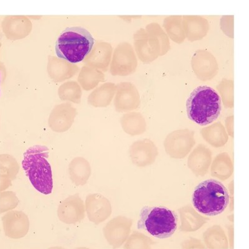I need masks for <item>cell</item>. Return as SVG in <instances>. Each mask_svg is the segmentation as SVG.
I'll use <instances>...</instances> for the list:
<instances>
[{
	"label": "cell",
	"instance_id": "9",
	"mask_svg": "<svg viewBox=\"0 0 249 249\" xmlns=\"http://www.w3.org/2000/svg\"><path fill=\"white\" fill-rule=\"evenodd\" d=\"M86 208L84 201L77 195L70 196L59 204L57 216L60 221L67 224L81 222L85 217Z\"/></svg>",
	"mask_w": 249,
	"mask_h": 249
},
{
	"label": "cell",
	"instance_id": "11",
	"mask_svg": "<svg viewBox=\"0 0 249 249\" xmlns=\"http://www.w3.org/2000/svg\"><path fill=\"white\" fill-rule=\"evenodd\" d=\"M86 211L89 219L98 224L105 221L110 213V204L99 194H90L86 197Z\"/></svg>",
	"mask_w": 249,
	"mask_h": 249
},
{
	"label": "cell",
	"instance_id": "6",
	"mask_svg": "<svg viewBox=\"0 0 249 249\" xmlns=\"http://www.w3.org/2000/svg\"><path fill=\"white\" fill-rule=\"evenodd\" d=\"M134 46L139 59L144 64H150L160 56L161 46L157 37L144 28L134 35Z\"/></svg>",
	"mask_w": 249,
	"mask_h": 249
},
{
	"label": "cell",
	"instance_id": "21",
	"mask_svg": "<svg viewBox=\"0 0 249 249\" xmlns=\"http://www.w3.org/2000/svg\"><path fill=\"white\" fill-rule=\"evenodd\" d=\"M0 82H1V72H0ZM0 95H1V92H0Z\"/></svg>",
	"mask_w": 249,
	"mask_h": 249
},
{
	"label": "cell",
	"instance_id": "19",
	"mask_svg": "<svg viewBox=\"0 0 249 249\" xmlns=\"http://www.w3.org/2000/svg\"><path fill=\"white\" fill-rule=\"evenodd\" d=\"M19 200L14 192L10 191H2L0 194V213L12 211L17 208Z\"/></svg>",
	"mask_w": 249,
	"mask_h": 249
},
{
	"label": "cell",
	"instance_id": "7",
	"mask_svg": "<svg viewBox=\"0 0 249 249\" xmlns=\"http://www.w3.org/2000/svg\"><path fill=\"white\" fill-rule=\"evenodd\" d=\"M193 72L203 82L211 81L219 72V65L214 55L207 50H198L191 58Z\"/></svg>",
	"mask_w": 249,
	"mask_h": 249
},
{
	"label": "cell",
	"instance_id": "10",
	"mask_svg": "<svg viewBox=\"0 0 249 249\" xmlns=\"http://www.w3.org/2000/svg\"><path fill=\"white\" fill-rule=\"evenodd\" d=\"M182 24L186 38L190 42L203 39L208 35L210 28L208 20L201 16H183Z\"/></svg>",
	"mask_w": 249,
	"mask_h": 249
},
{
	"label": "cell",
	"instance_id": "13",
	"mask_svg": "<svg viewBox=\"0 0 249 249\" xmlns=\"http://www.w3.org/2000/svg\"><path fill=\"white\" fill-rule=\"evenodd\" d=\"M117 98V106L122 111L135 110L141 103L140 95L136 87L131 83L122 84Z\"/></svg>",
	"mask_w": 249,
	"mask_h": 249
},
{
	"label": "cell",
	"instance_id": "16",
	"mask_svg": "<svg viewBox=\"0 0 249 249\" xmlns=\"http://www.w3.org/2000/svg\"><path fill=\"white\" fill-rule=\"evenodd\" d=\"M183 16L173 15L166 17L163 20V27L169 38L178 44L183 43L186 39L183 24Z\"/></svg>",
	"mask_w": 249,
	"mask_h": 249
},
{
	"label": "cell",
	"instance_id": "2",
	"mask_svg": "<svg viewBox=\"0 0 249 249\" xmlns=\"http://www.w3.org/2000/svg\"><path fill=\"white\" fill-rule=\"evenodd\" d=\"M95 40L82 26H71L62 31L55 42V51L60 59L75 64L83 61L90 53Z\"/></svg>",
	"mask_w": 249,
	"mask_h": 249
},
{
	"label": "cell",
	"instance_id": "1",
	"mask_svg": "<svg viewBox=\"0 0 249 249\" xmlns=\"http://www.w3.org/2000/svg\"><path fill=\"white\" fill-rule=\"evenodd\" d=\"M221 110V97L210 86L197 87L187 99V115L191 121L199 125H206L217 120Z\"/></svg>",
	"mask_w": 249,
	"mask_h": 249
},
{
	"label": "cell",
	"instance_id": "17",
	"mask_svg": "<svg viewBox=\"0 0 249 249\" xmlns=\"http://www.w3.org/2000/svg\"><path fill=\"white\" fill-rule=\"evenodd\" d=\"M145 30L148 33L154 35L159 40L160 46H161V53L160 56H163L170 50L171 46L170 38L163 29L157 23H151L146 26Z\"/></svg>",
	"mask_w": 249,
	"mask_h": 249
},
{
	"label": "cell",
	"instance_id": "8",
	"mask_svg": "<svg viewBox=\"0 0 249 249\" xmlns=\"http://www.w3.org/2000/svg\"><path fill=\"white\" fill-rule=\"evenodd\" d=\"M4 232L11 239H19L25 237L30 230L28 215L20 211H11L2 217Z\"/></svg>",
	"mask_w": 249,
	"mask_h": 249
},
{
	"label": "cell",
	"instance_id": "4",
	"mask_svg": "<svg viewBox=\"0 0 249 249\" xmlns=\"http://www.w3.org/2000/svg\"><path fill=\"white\" fill-rule=\"evenodd\" d=\"M230 196L225 186L215 179H208L196 187L192 202L196 210L208 216H215L226 210Z\"/></svg>",
	"mask_w": 249,
	"mask_h": 249
},
{
	"label": "cell",
	"instance_id": "5",
	"mask_svg": "<svg viewBox=\"0 0 249 249\" xmlns=\"http://www.w3.org/2000/svg\"><path fill=\"white\" fill-rule=\"evenodd\" d=\"M177 213L166 207L144 206L140 214L138 229L158 239H166L177 230Z\"/></svg>",
	"mask_w": 249,
	"mask_h": 249
},
{
	"label": "cell",
	"instance_id": "18",
	"mask_svg": "<svg viewBox=\"0 0 249 249\" xmlns=\"http://www.w3.org/2000/svg\"><path fill=\"white\" fill-rule=\"evenodd\" d=\"M217 90L221 95V99L226 108L233 107V81L223 79L217 84Z\"/></svg>",
	"mask_w": 249,
	"mask_h": 249
},
{
	"label": "cell",
	"instance_id": "12",
	"mask_svg": "<svg viewBox=\"0 0 249 249\" xmlns=\"http://www.w3.org/2000/svg\"><path fill=\"white\" fill-rule=\"evenodd\" d=\"M118 51V62L116 72L123 75H127L135 72L138 66V59L132 46L124 43Z\"/></svg>",
	"mask_w": 249,
	"mask_h": 249
},
{
	"label": "cell",
	"instance_id": "14",
	"mask_svg": "<svg viewBox=\"0 0 249 249\" xmlns=\"http://www.w3.org/2000/svg\"><path fill=\"white\" fill-rule=\"evenodd\" d=\"M17 160L10 155H0V190L3 191L12 184L18 173Z\"/></svg>",
	"mask_w": 249,
	"mask_h": 249
},
{
	"label": "cell",
	"instance_id": "3",
	"mask_svg": "<svg viewBox=\"0 0 249 249\" xmlns=\"http://www.w3.org/2000/svg\"><path fill=\"white\" fill-rule=\"evenodd\" d=\"M48 157V148L35 145L26 150L22 161V166L31 184L36 190L45 195H50L53 188L52 170Z\"/></svg>",
	"mask_w": 249,
	"mask_h": 249
},
{
	"label": "cell",
	"instance_id": "15",
	"mask_svg": "<svg viewBox=\"0 0 249 249\" xmlns=\"http://www.w3.org/2000/svg\"><path fill=\"white\" fill-rule=\"evenodd\" d=\"M91 172L90 164L84 158H75L69 166L71 179L77 186H84L88 183Z\"/></svg>",
	"mask_w": 249,
	"mask_h": 249
},
{
	"label": "cell",
	"instance_id": "20",
	"mask_svg": "<svg viewBox=\"0 0 249 249\" xmlns=\"http://www.w3.org/2000/svg\"><path fill=\"white\" fill-rule=\"evenodd\" d=\"M221 30L227 36L233 37V16H223L220 21Z\"/></svg>",
	"mask_w": 249,
	"mask_h": 249
}]
</instances>
